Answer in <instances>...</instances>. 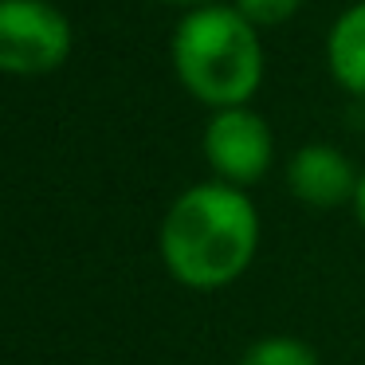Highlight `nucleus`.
<instances>
[{
	"label": "nucleus",
	"instance_id": "nucleus-1",
	"mask_svg": "<svg viewBox=\"0 0 365 365\" xmlns=\"http://www.w3.org/2000/svg\"><path fill=\"white\" fill-rule=\"evenodd\" d=\"M158 252L181 287L220 291L252 267L259 252V212L236 185L200 181L161 216Z\"/></svg>",
	"mask_w": 365,
	"mask_h": 365
},
{
	"label": "nucleus",
	"instance_id": "nucleus-2",
	"mask_svg": "<svg viewBox=\"0 0 365 365\" xmlns=\"http://www.w3.org/2000/svg\"><path fill=\"white\" fill-rule=\"evenodd\" d=\"M169 56L181 87L212 110L247 106L263 83L259 28L236 4H205L185 12Z\"/></svg>",
	"mask_w": 365,
	"mask_h": 365
},
{
	"label": "nucleus",
	"instance_id": "nucleus-3",
	"mask_svg": "<svg viewBox=\"0 0 365 365\" xmlns=\"http://www.w3.org/2000/svg\"><path fill=\"white\" fill-rule=\"evenodd\" d=\"M71 48V20L51 0H0V75H51L67 63Z\"/></svg>",
	"mask_w": 365,
	"mask_h": 365
},
{
	"label": "nucleus",
	"instance_id": "nucleus-4",
	"mask_svg": "<svg viewBox=\"0 0 365 365\" xmlns=\"http://www.w3.org/2000/svg\"><path fill=\"white\" fill-rule=\"evenodd\" d=\"M205 161L212 165L216 181L247 189V185L263 181V173L275 161V138L263 114L252 106H228V110H212L200 138Z\"/></svg>",
	"mask_w": 365,
	"mask_h": 365
},
{
	"label": "nucleus",
	"instance_id": "nucleus-5",
	"mask_svg": "<svg viewBox=\"0 0 365 365\" xmlns=\"http://www.w3.org/2000/svg\"><path fill=\"white\" fill-rule=\"evenodd\" d=\"M361 173L354 169V161L326 142H310L302 150H294V158L287 161V189L302 200L307 208H341L354 205V192Z\"/></svg>",
	"mask_w": 365,
	"mask_h": 365
},
{
	"label": "nucleus",
	"instance_id": "nucleus-6",
	"mask_svg": "<svg viewBox=\"0 0 365 365\" xmlns=\"http://www.w3.org/2000/svg\"><path fill=\"white\" fill-rule=\"evenodd\" d=\"M326 67L341 91L365 98V0L334 20L326 36Z\"/></svg>",
	"mask_w": 365,
	"mask_h": 365
},
{
	"label": "nucleus",
	"instance_id": "nucleus-7",
	"mask_svg": "<svg viewBox=\"0 0 365 365\" xmlns=\"http://www.w3.org/2000/svg\"><path fill=\"white\" fill-rule=\"evenodd\" d=\"M236 365H322V361H318L310 341L291 338V334H267V338L252 341Z\"/></svg>",
	"mask_w": 365,
	"mask_h": 365
},
{
	"label": "nucleus",
	"instance_id": "nucleus-8",
	"mask_svg": "<svg viewBox=\"0 0 365 365\" xmlns=\"http://www.w3.org/2000/svg\"><path fill=\"white\" fill-rule=\"evenodd\" d=\"M236 9L255 28H275V24H287L302 9V0H236Z\"/></svg>",
	"mask_w": 365,
	"mask_h": 365
},
{
	"label": "nucleus",
	"instance_id": "nucleus-9",
	"mask_svg": "<svg viewBox=\"0 0 365 365\" xmlns=\"http://www.w3.org/2000/svg\"><path fill=\"white\" fill-rule=\"evenodd\" d=\"M354 212H357V224L365 228V169H361V181H357V192H354Z\"/></svg>",
	"mask_w": 365,
	"mask_h": 365
},
{
	"label": "nucleus",
	"instance_id": "nucleus-10",
	"mask_svg": "<svg viewBox=\"0 0 365 365\" xmlns=\"http://www.w3.org/2000/svg\"><path fill=\"white\" fill-rule=\"evenodd\" d=\"M158 4H169V9L192 12V9H205V4H220V0H158Z\"/></svg>",
	"mask_w": 365,
	"mask_h": 365
}]
</instances>
